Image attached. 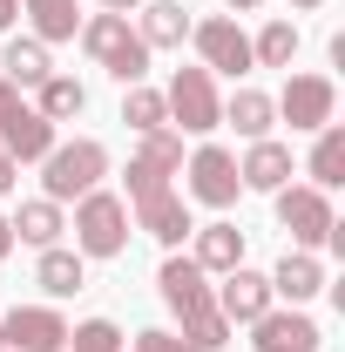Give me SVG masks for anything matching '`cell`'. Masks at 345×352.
I'll list each match as a JSON object with an SVG mask.
<instances>
[{"label":"cell","mask_w":345,"mask_h":352,"mask_svg":"<svg viewBox=\"0 0 345 352\" xmlns=\"http://www.w3.org/2000/svg\"><path fill=\"white\" fill-rule=\"evenodd\" d=\"M102 176H109V149L95 142V135H75V142H54L41 156V197L47 204H75L88 190H102Z\"/></svg>","instance_id":"6da1fadb"},{"label":"cell","mask_w":345,"mask_h":352,"mask_svg":"<svg viewBox=\"0 0 345 352\" xmlns=\"http://www.w3.org/2000/svg\"><path fill=\"white\" fill-rule=\"evenodd\" d=\"M75 251L82 258H122L129 251V204L115 197V190H88V197H75Z\"/></svg>","instance_id":"7a4b0ae2"},{"label":"cell","mask_w":345,"mask_h":352,"mask_svg":"<svg viewBox=\"0 0 345 352\" xmlns=\"http://www.w3.org/2000/svg\"><path fill=\"white\" fill-rule=\"evenodd\" d=\"M82 47L122 88H135L142 75H149V47H142V34L129 28V14H88V21H82Z\"/></svg>","instance_id":"3957f363"},{"label":"cell","mask_w":345,"mask_h":352,"mask_svg":"<svg viewBox=\"0 0 345 352\" xmlns=\"http://www.w3.org/2000/svg\"><path fill=\"white\" fill-rule=\"evenodd\" d=\"M163 109H170V122L183 135H210L223 129V95H216L210 68H176L170 88H163Z\"/></svg>","instance_id":"277c9868"},{"label":"cell","mask_w":345,"mask_h":352,"mask_svg":"<svg viewBox=\"0 0 345 352\" xmlns=\"http://www.w3.org/2000/svg\"><path fill=\"white\" fill-rule=\"evenodd\" d=\"M190 41H197V68L210 75H251V34L230 21V14H210V21H190Z\"/></svg>","instance_id":"5b68a950"},{"label":"cell","mask_w":345,"mask_h":352,"mask_svg":"<svg viewBox=\"0 0 345 352\" xmlns=\"http://www.w3.org/2000/svg\"><path fill=\"white\" fill-rule=\"evenodd\" d=\"M183 176H190L183 190H190V197H197L203 210H230V204L244 197V176H237V156H230L223 142H203V149H197V156L183 163Z\"/></svg>","instance_id":"8992f818"},{"label":"cell","mask_w":345,"mask_h":352,"mask_svg":"<svg viewBox=\"0 0 345 352\" xmlns=\"http://www.w3.org/2000/svg\"><path fill=\"white\" fill-rule=\"evenodd\" d=\"M278 223L291 230V244L298 251H318L325 237H332V190H311V183H285L278 190Z\"/></svg>","instance_id":"52a82bcc"},{"label":"cell","mask_w":345,"mask_h":352,"mask_svg":"<svg viewBox=\"0 0 345 352\" xmlns=\"http://www.w3.org/2000/svg\"><path fill=\"white\" fill-rule=\"evenodd\" d=\"M271 109H278L291 129L318 135L332 116H339V88H332V75H291V82H285V95H271Z\"/></svg>","instance_id":"ba28073f"},{"label":"cell","mask_w":345,"mask_h":352,"mask_svg":"<svg viewBox=\"0 0 345 352\" xmlns=\"http://www.w3.org/2000/svg\"><path fill=\"white\" fill-rule=\"evenodd\" d=\"M251 346L258 352H318L325 332L304 305H271L264 318H251Z\"/></svg>","instance_id":"9c48e42d"},{"label":"cell","mask_w":345,"mask_h":352,"mask_svg":"<svg viewBox=\"0 0 345 352\" xmlns=\"http://www.w3.org/2000/svg\"><path fill=\"white\" fill-rule=\"evenodd\" d=\"M0 332H7V352H61L68 346V318L54 305H14L0 318Z\"/></svg>","instance_id":"30bf717a"},{"label":"cell","mask_w":345,"mask_h":352,"mask_svg":"<svg viewBox=\"0 0 345 352\" xmlns=\"http://www.w3.org/2000/svg\"><path fill=\"white\" fill-rule=\"evenodd\" d=\"M210 298H216V311H223L230 325H251V318H264V311L278 305V298H271V278H264V271H251V264L223 271V285H216Z\"/></svg>","instance_id":"8fae6325"},{"label":"cell","mask_w":345,"mask_h":352,"mask_svg":"<svg viewBox=\"0 0 345 352\" xmlns=\"http://www.w3.org/2000/svg\"><path fill=\"white\" fill-rule=\"evenodd\" d=\"M129 223H135V230H149V237H156L163 251H176V244H183V237L197 230V223H190V204H183L176 190H156V197L129 204Z\"/></svg>","instance_id":"7c38bea8"},{"label":"cell","mask_w":345,"mask_h":352,"mask_svg":"<svg viewBox=\"0 0 345 352\" xmlns=\"http://www.w3.org/2000/svg\"><path fill=\"white\" fill-rule=\"evenodd\" d=\"M156 292H163V305L183 318V311L210 305V271H203L197 258H183V251H170V258H163V271H156Z\"/></svg>","instance_id":"4fadbf2b"},{"label":"cell","mask_w":345,"mask_h":352,"mask_svg":"<svg viewBox=\"0 0 345 352\" xmlns=\"http://www.w3.org/2000/svg\"><path fill=\"white\" fill-rule=\"evenodd\" d=\"M325 292V264L311 258V251H285L278 271H271V298H285V305H311Z\"/></svg>","instance_id":"5bb4252c"},{"label":"cell","mask_w":345,"mask_h":352,"mask_svg":"<svg viewBox=\"0 0 345 352\" xmlns=\"http://www.w3.org/2000/svg\"><path fill=\"white\" fill-rule=\"evenodd\" d=\"M0 149H7L14 163H41L47 149H54V122H47V116H34V109L21 102V109L0 122Z\"/></svg>","instance_id":"9a60e30c"},{"label":"cell","mask_w":345,"mask_h":352,"mask_svg":"<svg viewBox=\"0 0 345 352\" xmlns=\"http://www.w3.org/2000/svg\"><path fill=\"white\" fill-rule=\"evenodd\" d=\"M237 176H244V190H264V197H278V190L291 183V149L264 135V142H251V149H244Z\"/></svg>","instance_id":"2e32d148"},{"label":"cell","mask_w":345,"mask_h":352,"mask_svg":"<svg viewBox=\"0 0 345 352\" xmlns=\"http://www.w3.org/2000/svg\"><path fill=\"white\" fill-rule=\"evenodd\" d=\"M190 237H197V251H190V258L203 264V271H210V278H223V271H237V264H244V230H237V223H203V230H190Z\"/></svg>","instance_id":"e0dca14e"},{"label":"cell","mask_w":345,"mask_h":352,"mask_svg":"<svg viewBox=\"0 0 345 352\" xmlns=\"http://www.w3.org/2000/svg\"><path fill=\"white\" fill-rule=\"evenodd\" d=\"M142 47L156 54V47H183L190 41V7L183 0H142Z\"/></svg>","instance_id":"ac0fdd59"},{"label":"cell","mask_w":345,"mask_h":352,"mask_svg":"<svg viewBox=\"0 0 345 352\" xmlns=\"http://www.w3.org/2000/svg\"><path fill=\"white\" fill-rule=\"evenodd\" d=\"M34 285H41L47 298H75V292L88 285V258H82V251H61V244H47L41 264H34Z\"/></svg>","instance_id":"d6986e66"},{"label":"cell","mask_w":345,"mask_h":352,"mask_svg":"<svg viewBox=\"0 0 345 352\" xmlns=\"http://www.w3.org/2000/svg\"><path fill=\"white\" fill-rule=\"evenodd\" d=\"M14 244H34V251H47V244H61V230H68V217H61V204H47V197H34V204H21L14 210Z\"/></svg>","instance_id":"ffe728a7"},{"label":"cell","mask_w":345,"mask_h":352,"mask_svg":"<svg viewBox=\"0 0 345 352\" xmlns=\"http://www.w3.org/2000/svg\"><path fill=\"white\" fill-rule=\"evenodd\" d=\"M21 14H27V28H34V41H41V47L75 41V34H82V14H75V0H21Z\"/></svg>","instance_id":"44dd1931"},{"label":"cell","mask_w":345,"mask_h":352,"mask_svg":"<svg viewBox=\"0 0 345 352\" xmlns=\"http://www.w3.org/2000/svg\"><path fill=\"white\" fill-rule=\"evenodd\" d=\"M223 122L244 135V142H264L271 122H278V109H271V95H264V88H237V95L223 102Z\"/></svg>","instance_id":"7402d4cb"},{"label":"cell","mask_w":345,"mask_h":352,"mask_svg":"<svg viewBox=\"0 0 345 352\" xmlns=\"http://www.w3.org/2000/svg\"><path fill=\"white\" fill-rule=\"evenodd\" d=\"M0 68H7V82H14V88H41L47 75H54V61H47V47L34 41V34H14L7 54H0Z\"/></svg>","instance_id":"603a6c76"},{"label":"cell","mask_w":345,"mask_h":352,"mask_svg":"<svg viewBox=\"0 0 345 352\" xmlns=\"http://www.w3.org/2000/svg\"><path fill=\"white\" fill-rule=\"evenodd\" d=\"M304 176H311V190H339V183H345V129H339V122H325V129H318Z\"/></svg>","instance_id":"cb8c5ba5"},{"label":"cell","mask_w":345,"mask_h":352,"mask_svg":"<svg viewBox=\"0 0 345 352\" xmlns=\"http://www.w3.org/2000/svg\"><path fill=\"white\" fill-rule=\"evenodd\" d=\"M230 332H237V325H230V318L216 311V298H210V305L183 311V332H176V339H183L190 352H223V346H230Z\"/></svg>","instance_id":"d4e9b609"},{"label":"cell","mask_w":345,"mask_h":352,"mask_svg":"<svg viewBox=\"0 0 345 352\" xmlns=\"http://www.w3.org/2000/svg\"><path fill=\"white\" fill-rule=\"evenodd\" d=\"M88 109V88L75 82V75H47L41 82V102H34V116H47V122H75Z\"/></svg>","instance_id":"484cf974"},{"label":"cell","mask_w":345,"mask_h":352,"mask_svg":"<svg viewBox=\"0 0 345 352\" xmlns=\"http://www.w3.org/2000/svg\"><path fill=\"white\" fill-rule=\"evenodd\" d=\"M251 61L258 68H291L298 61V28L291 21H264V34L251 41Z\"/></svg>","instance_id":"4316f807"},{"label":"cell","mask_w":345,"mask_h":352,"mask_svg":"<svg viewBox=\"0 0 345 352\" xmlns=\"http://www.w3.org/2000/svg\"><path fill=\"white\" fill-rule=\"evenodd\" d=\"M122 122H129L135 135H149V129H170V109H163V88H142V82H135L129 95H122Z\"/></svg>","instance_id":"83f0119b"},{"label":"cell","mask_w":345,"mask_h":352,"mask_svg":"<svg viewBox=\"0 0 345 352\" xmlns=\"http://www.w3.org/2000/svg\"><path fill=\"white\" fill-rule=\"evenodd\" d=\"M61 352H122V325L115 318H82V325H68Z\"/></svg>","instance_id":"f1b7e54d"},{"label":"cell","mask_w":345,"mask_h":352,"mask_svg":"<svg viewBox=\"0 0 345 352\" xmlns=\"http://www.w3.org/2000/svg\"><path fill=\"white\" fill-rule=\"evenodd\" d=\"M135 156H142V163H156L163 176H176V170H183V135H176V129H149Z\"/></svg>","instance_id":"f546056e"},{"label":"cell","mask_w":345,"mask_h":352,"mask_svg":"<svg viewBox=\"0 0 345 352\" xmlns=\"http://www.w3.org/2000/svg\"><path fill=\"white\" fill-rule=\"evenodd\" d=\"M156 190H170V176L135 156V163H129V197H122V204H142V197H156Z\"/></svg>","instance_id":"4dcf8cb0"},{"label":"cell","mask_w":345,"mask_h":352,"mask_svg":"<svg viewBox=\"0 0 345 352\" xmlns=\"http://www.w3.org/2000/svg\"><path fill=\"white\" fill-rule=\"evenodd\" d=\"M135 352H190L176 332H163V325H149V332H135Z\"/></svg>","instance_id":"1f68e13d"},{"label":"cell","mask_w":345,"mask_h":352,"mask_svg":"<svg viewBox=\"0 0 345 352\" xmlns=\"http://www.w3.org/2000/svg\"><path fill=\"white\" fill-rule=\"evenodd\" d=\"M14 109H21V88H14V82H7V75H0V122H7Z\"/></svg>","instance_id":"d6a6232c"},{"label":"cell","mask_w":345,"mask_h":352,"mask_svg":"<svg viewBox=\"0 0 345 352\" xmlns=\"http://www.w3.org/2000/svg\"><path fill=\"white\" fill-rule=\"evenodd\" d=\"M14 183H21V163H14V156H7V149H0V197H7V190H14Z\"/></svg>","instance_id":"836d02e7"},{"label":"cell","mask_w":345,"mask_h":352,"mask_svg":"<svg viewBox=\"0 0 345 352\" xmlns=\"http://www.w3.org/2000/svg\"><path fill=\"white\" fill-rule=\"evenodd\" d=\"M14 21H21V0H0V34H7Z\"/></svg>","instance_id":"e575fe53"},{"label":"cell","mask_w":345,"mask_h":352,"mask_svg":"<svg viewBox=\"0 0 345 352\" xmlns=\"http://www.w3.org/2000/svg\"><path fill=\"white\" fill-rule=\"evenodd\" d=\"M142 0H102V14H135Z\"/></svg>","instance_id":"d590c367"},{"label":"cell","mask_w":345,"mask_h":352,"mask_svg":"<svg viewBox=\"0 0 345 352\" xmlns=\"http://www.w3.org/2000/svg\"><path fill=\"white\" fill-rule=\"evenodd\" d=\"M7 251H14V223L0 217V258H7Z\"/></svg>","instance_id":"8d00e7d4"},{"label":"cell","mask_w":345,"mask_h":352,"mask_svg":"<svg viewBox=\"0 0 345 352\" xmlns=\"http://www.w3.org/2000/svg\"><path fill=\"white\" fill-rule=\"evenodd\" d=\"M223 7H230V14H251V7H264V0H223Z\"/></svg>","instance_id":"74e56055"},{"label":"cell","mask_w":345,"mask_h":352,"mask_svg":"<svg viewBox=\"0 0 345 352\" xmlns=\"http://www.w3.org/2000/svg\"><path fill=\"white\" fill-rule=\"evenodd\" d=\"M291 7H298V14H311V7H325V0H291Z\"/></svg>","instance_id":"f35d334b"},{"label":"cell","mask_w":345,"mask_h":352,"mask_svg":"<svg viewBox=\"0 0 345 352\" xmlns=\"http://www.w3.org/2000/svg\"><path fill=\"white\" fill-rule=\"evenodd\" d=\"M0 352H7V332H0Z\"/></svg>","instance_id":"ab89813d"}]
</instances>
